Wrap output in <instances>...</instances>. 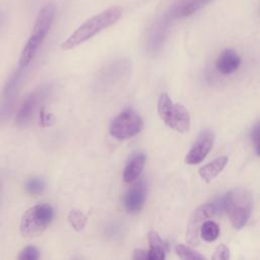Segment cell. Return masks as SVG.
Returning <instances> with one entry per match:
<instances>
[{
	"instance_id": "21",
	"label": "cell",
	"mask_w": 260,
	"mask_h": 260,
	"mask_svg": "<svg viewBox=\"0 0 260 260\" xmlns=\"http://www.w3.org/2000/svg\"><path fill=\"white\" fill-rule=\"evenodd\" d=\"M68 220L76 232H81L86 225L87 217L81 210L73 208L68 213Z\"/></svg>"
},
{
	"instance_id": "26",
	"label": "cell",
	"mask_w": 260,
	"mask_h": 260,
	"mask_svg": "<svg viewBox=\"0 0 260 260\" xmlns=\"http://www.w3.org/2000/svg\"><path fill=\"white\" fill-rule=\"evenodd\" d=\"M40 258V251L34 246H26L18 255L20 260H37Z\"/></svg>"
},
{
	"instance_id": "23",
	"label": "cell",
	"mask_w": 260,
	"mask_h": 260,
	"mask_svg": "<svg viewBox=\"0 0 260 260\" xmlns=\"http://www.w3.org/2000/svg\"><path fill=\"white\" fill-rule=\"evenodd\" d=\"M175 252L176 254L181 258V259H186V260H201L204 259L205 257L203 255H201L200 253H198L197 251L193 250L192 248L182 245V244H178L175 247Z\"/></svg>"
},
{
	"instance_id": "27",
	"label": "cell",
	"mask_w": 260,
	"mask_h": 260,
	"mask_svg": "<svg viewBox=\"0 0 260 260\" xmlns=\"http://www.w3.org/2000/svg\"><path fill=\"white\" fill-rule=\"evenodd\" d=\"M212 259L213 260H228V259H230V250H229V248L223 244L218 245L214 250V253L212 255Z\"/></svg>"
},
{
	"instance_id": "32",
	"label": "cell",
	"mask_w": 260,
	"mask_h": 260,
	"mask_svg": "<svg viewBox=\"0 0 260 260\" xmlns=\"http://www.w3.org/2000/svg\"><path fill=\"white\" fill-rule=\"evenodd\" d=\"M0 186H1V185H0Z\"/></svg>"
},
{
	"instance_id": "14",
	"label": "cell",
	"mask_w": 260,
	"mask_h": 260,
	"mask_svg": "<svg viewBox=\"0 0 260 260\" xmlns=\"http://www.w3.org/2000/svg\"><path fill=\"white\" fill-rule=\"evenodd\" d=\"M241 64V57L232 49H226L220 53L215 62L216 70L222 75L233 74L238 70Z\"/></svg>"
},
{
	"instance_id": "8",
	"label": "cell",
	"mask_w": 260,
	"mask_h": 260,
	"mask_svg": "<svg viewBox=\"0 0 260 260\" xmlns=\"http://www.w3.org/2000/svg\"><path fill=\"white\" fill-rule=\"evenodd\" d=\"M174 20L175 18L167 11L150 26L146 37V49L150 54H156L161 49Z\"/></svg>"
},
{
	"instance_id": "28",
	"label": "cell",
	"mask_w": 260,
	"mask_h": 260,
	"mask_svg": "<svg viewBox=\"0 0 260 260\" xmlns=\"http://www.w3.org/2000/svg\"><path fill=\"white\" fill-rule=\"evenodd\" d=\"M54 118L51 113L47 111L45 107H42L40 109V124L42 127H48L53 124Z\"/></svg>"
},
{
	"instance_id": "17",
	"label": "cell",
	"mask_w": 260,
	"mask_h": 260,
	"mask_svg": "<svg viewBox=\"0 0 260 260\" xmlns=\"http://www.w3.org/2000/svg\"><path fill=\"white\" fill-rule=\"evenodd\" d=\"M26 68L27 67H22V66L18 65L17 69L10 76V78L6 81V83L3 87V90H2L3 98H14L15 92L17 91V88L20 85V82L24 78Z\"/></svg>"
},
{
	"instance_id": "11",
	"label": "cell",
	"mask_w": 260,
	"mask_h": 260,
	"mask_svg": "<svg viewBox=\"0 0 260 260\" xmlns=\"http://www.w3.org/2000/svg\"><path fill=\"white\" fill-rule=\"evenodd\" d=\"M147 197V183L144 179H140L132 185L124 195L123 204L129 213L140 211Z\"/></svg>"
},
{
	"instance_id": "10",
	"label": "cell",
	"mask_w": 260,
	"mask_h": 260,
	"mask_svg": "<svg viewBox=\"0 0 260 260\" xmlns=\"http://www.w3.org/2000/svg\"><path fill=\"white\" fill-rule=\"evenodd\" d=\"M214 141V133L210 129L200 131L195 142L187 152L185 161L188 165L200 164L209 153Z\"/></svg>"
},
{
	"instance_id": "4",
	"label": "cell",
	"mask_w": 260,
	"mask_h": 260,
	"mask_svg": "<svg viewBox=\"0 0 260 260\" xmlns=\"http://www.w3.org/2000/svg\"><path fill=\"white\" fill-rule=\"evenodd\" d=\"M132 64L127 58H119L106 64L94 76V88L99 91H108L115 88L127 79Z\"/></svg>"
},
{
	"instance_id": "2",
	"label": "cell",
	"mask_w": 260,
	"mask_h": 260,
	"mask_svg": "<svg viewBox=\"0 0 260 260\" xmlns=\"http://www.w3.org/2000/svg\"><path fill=\"white\" fill-rule=\"evenodd\" d=\"M56 9L52 3L46 4L39 11L36 18L31 34L25 43L21 55L19 57L18 65L22 67H28L32 61L36 53L41 47L43 41L47 37L55 19Z\"/></svg>"
},
{
	"instance_id": "25",
	"label": "cell",
	"mask_w": 260,
	"mask_h": 260,
	"mask_svg": "<svg viewBox=\"0 0 260 260\" xmlns=\"http://www.w3.org/2000/svg\"><path fill=\"white\" fill-rule=\"evenodd\" d=\"M15 98H2L0 102V121L6 119L13 108Z\"/></svg>"
},
{
	"instance_id": "30",
	"label": "cell",
	"mask_w": 260,
	"mask_h": 260,
	"mask_svg": "<svg viewBox=\"0 0 260 260\" xmlns=\"http://www.w3.org/2000/svg\"><path fill=\"white\" fill-rule=\"evenodd\" d=\"M133 258L136 260H148V251L137 249L133 252Z\"/></svg>"
},
{
	"instance_id": "16",
	"label": "cell",
	"mask_w": 260,
	"mask_h": 260,
	"mask_svg": "<svg viewBox=\"0 0 260 260\" xmlns=\"http://www.w3.org/2000/svg\"><path fill=\"white\" fill-rule=\"evenodd\" d=\"M228 161H229V158L226 156L216 157L212 161L206 164L205 166H203L199 169V171H198L199 176L205 182H210L219 175V173L226 166Z\"/></svg>"
},
{
	"instance_id": "18",
	"label": "cell",
	"mask_w": 260,
	"mask_h": 260,
	"mask_svg": "<svg viewBox=\"0 0 260 260\" xmlns=\"http://www.w3.org/2000/svg\"><path fill=\"white\" fill-rule=\"evenodd\" d=\"M148 260H164L166 257L165 244L155 232L148 233Z\"/></svg>"
},
{
	"instance_id": "5",
	"label": "cell",
	"mask_w": 260,
	"mask_h": 260,
	"mask_svg": "<svg viewBox=\"0 0 260 260\" xmlns=\"http://www.w3.org/2000/svg\"><path fill=\"white\" fill-rule=\"evenodd\" d=\"M54 217V209L48 203H40L28 208L21 217L19 229L22 236L31 238L41 235Z\"/></svg>"
},
{
	"instance_id": "13",
	"label": "cell",
	"mask_w": 260,
	"mask_h": 260,
	"mask_svg": "<svg viewBox=\"0 0 260 260\" xmlns=\"http://www.w3.org/2000/svg\"><path fill=\"white\" fill-rule=\"evenodd\" d=\"M166 125L180 133L188 132L191 126V118L189 112L183 105L174 104L172 114Z\"/></svg>"
},
{
	"instance_id": "31",
	"label": "cell",
	"mask_w": 260,
	"mask_h": 260,
	"mask_svg": "<svg viewBox=\"0 0 260 260\" xmlns=\"http://www.w3.org/2000/svg\"><path fill=\"white\" fill-rule=\"evenodd\" d=\"M3 21H4V15H3V12L0 10V28L3 24Z\"/></svg>"
},
{
	"instance_id": "1",
	"label": "cell",
	"mask_w": 260,
	"mask_h": 260,
	"mask_svg": "<svg viewBox=\"0 0 260 260\" xmlns=\"http://www.w3.org/2000/svg\"><path fill=\"white\" fill-rule=\"evenodd\" d=\"M122 15V9L114 6L90 17L77 27L61 45L62 50H71L91 39L102 30L116 23Z\"/></svg>"
},
{
	"instance_id": "3",
	"label": "cell",
	"mask_w": 260,
	"mask_h": 260,
	"mask_svg": "<svg viewBox=\"0 0 260 260\" xmlns=\"http://www.w3.org/2000/svg\"><path fill=\"white\" fill-rule=\"evenodd\" d=\"M224 211L228 212L233 226L236 230L243 229L251 215V193L244 188H235L224 195Z\"/></svg>"
},
{
	"instance_id": "7",
	"label": "cell",
	"mask_w": 260,
	"mask_h": 260,
	"mask_svg": "<svg viewBox=\"0 0 260 260\" xmlns=\"http://www.w3.org/2000/svg\"><path fill=\"white\" fill-rule=\"evenodd\" d=\"M51 84H43L27 95L16 114L15 124L18 127H25L30 123L40 105L51 93Z\"/></svg>"
},
{
	"instance_id": "12",
	"label": "cell",
	"mask_w": 260,
	"mask_h": 260,
	"mask_svg": "<svg viewBox=\"0 0 260 260\" xmlns=\"http://www.w3.org/2000/svg\"><path fill=\"white\" fill-rule=\"evenodd\" d=\"M214 0H177L168 10L175 19L190 16Z\"/></svg>"
},
{
	"instance_id": "9",
	"label": "cell",
	"mask_w": 260,
	"mask_h": 260,
	"mask_svg": "<svg viewBox=\"0 0 260 260\" xmlns=\"http://www.w3.org/2000/svg\"><path fill=\"white\" fill-rule=\"evenodd\" d=\"M215 214H216V211L212 202L205 203L197 207L193 211L188 221L187 232H186V242L192 246H197L200 240V228L202 222L205 219L214 216Z\"/></svg>"
},
{
	"instance_id": "20",
	"label": "cell",
	"mask_w": 260,
	"mask_h": 260,
	"mask_svg": "<svg viewBox=\"0 0 260 260\" xmlns=\"http://www.w3.org/2000/svg\"><path fill=\"white\" fill-rule=\"evenodd\" d=\"M219 236V226L212 220H204L200 228V238L206 242H213Z\"/></svg>"
},
{
	"instance_id": "6",
	"label": "cell",
	"mask_w": 260,
	"mask_h": 260,
	"mask_svg": "<svg viewBox=\"0 0 260 260\" xmlns=\"http://www.w3.org/2000/svg\"><path fill=\"white\" fill-rule=\"evenodd\" d=\"M142 128L143 120L141 116L135 110L128 108L112 120L109 132L114 138L125 140L137 135Z\"/></svg>"
},
{
	"instance_id": "19",
	"label": "cell",
	"mask_w": 260,
	"mask_h": 260,
	"mask_svg": "<svg viewBox=\"0 0 260 260\" xmlns=\"http://www.w3.org/2000/svg\"><path fill=\"white\" fill-rule=\"evenodd\" d=\"M173 108H174V104H173L171 98L169 96L168 93L162 92L159 95L158 101H157V113H158L159 118L165 122V124L170 119Z\"/></svg>"
},
{
	"instance_id": "29",
	"label": "cell",
	"mask_w": 260,
	"mask_h": 260,
	"mask_svg": "<svg viewBox=\"0 0 260 260\" xmlns=\"http://www.w3.org/2000/svg\"><path fill=\"white\" fill-rule=\"evenodd\" d=\"M252 141L256 153L260 156V122L257 123L252 129Z\"/></svg>"
},
{
	"instance_id": "15",
	"label": "cell",
	"mask_w": 260,
	"mask_h": 260,
	"mask_svg": "<svg viewBox=\"0 0 260 260\" xmlns=\"http://www.w3.org/2000/svg\"><path fill=\"white\" fill-rule=\"evenodd\" d=\"M145 160L146 156L141 151H136L131 154L123 170V181L126 183L134 182L140 176L144 168Z\"/></svg>"
},
{
	"instance_id": "24",
	"label": "cell",
	"mask_w": 260,
	"mask_h": 260,
	"mask_svg": "<svg viewBox=\"0 0 260 260\" xmlns=\"http://www.w3.org/2000/svg\"><path fill=\"white\" fill-rule=\"evenodd\" d=\"M105 235L110 240H118L123 235V228L120 223L117 222H110L105 228Z\"/></svg>"
},
{
	"instance_id": "22",
	"label": "cell",
	"mask_w": 260,
	"mask_h": 260,
	"mask_svg": "<svg viewBox=\"0 0 260 260\" xmlns=\"http://www.w3.org/2000/svg\"><path fill=\"white\" fill-rule=\"evenodd\" d=\"M46 187L45 181L41 177H30L24 182V189L29 195H40Z\"/></svg>"
}]
</instances>
